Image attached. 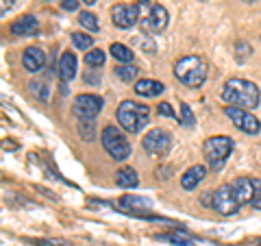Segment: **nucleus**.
Returning <instances> with one entry per match:
<instances>
[{"mask_svg":"<svg viewBox=\"0 0 261 246\" xmlns=\"http://www.w3.org/2000/svg\"><path fill=\"white\" fill-rule=\"evenodd\" d=\"M259 98H261L259 87L252 81L240 79V77L228 79L222 87V101L242 109H255L259 105Z\"/></svg>","mask_w":261,"mask_h":246,"instance_id":"obj_1","label":"nucleus"},{"mask_svg":"<svg viewBox=\"0 0 261 246\" xmlns=\"http://www.w3.org/2000/svg\"><path fill=\"white\" fill-rule=\"evenodd\" d=\"M174 77L185 87H200L207 79V63L198 55H185L174 63Z\"/></svg>","mask_w":261,"mask_h":246,"instance_id":"obj_2","label":"nucleus"},{"mask_svg":"<svg viewBox=\"0 0 261 246\" xmlns=\"http://www.w3.org/2000/svg\"><path fill=\"white\" fill-rule=\"evenodd\" d=\"M116 118L126 133H140V131L148 125L150 109H148V105H142L135 101H124L118 105Z\"/></svg>","mask_w":261,"mask_h":246,"instance_id":"obj_3","label":"nucleus"},{"mask_svg":"<svg viewBox=\"0 0 261 246\" xmlns=\"http://www.w3.org/2000/svg\"><path fill=\"white\" fill-rule=\"evenodd\" d=\"M235 149V142L228 135H214L205 139L202 144V155H205V161L211 170H222L226 159L231 157V153Z\"/></svg>","mask_w":261,"mask_h":246,"instance_id":"obj_4","label":"nucleus"},{"mask_svg":"<svg viewBox=\"0 0 261 246\" xmlns=\"http://www.w3.org/2000/svg\"><path fill=\"white\" fill-rule=\"evenodd\" d=\"M100 142H102V149L116 161H124L130 157V142L118 127H113V125L105 127L100 133Z\"/></svg>","mask_w":261,"mask_h":246,"instance_id":"obj_5","label":"nucleus"},{"mask_svg":"<svg viewBox=\"0 0 261 246\" xmlns=\"http://www.w3.org/2000/svg\"><path fill=\"white\" fill-rule=\"evenodd\" d=\"M240 199H238V192L231 183H224L220 185L218 190H214V201H211V209H216L220 216H233L238 214L240 209Z\"/></svg>","mask_w":261,"mask_h":246,"instance_id":"obj_6","label":"nucleus"},{"mask_svg":"<svg viewBox=\"0 0 261 246\" xmlns=\"http://www.w3.org/2000/svg\"><path fill=\"white\" fill-rule=\"evenodd\" d=\"M105 101L96 94H79L72 103V113L79 120H96V116L102 111Z\"/></svg>","mask_w":261,"mask_h":246,"instance_id":"obj_7","label":"nucleus"},{"mask_svg":"<svg viewBox=\"0 0 261 246\" xmlns=\"http://www.w3.org/2000/svg\"><path fill=\"white\" fill-rule=\"evenodd\" d=\"M142 146H144L146 153L152 155V157H163V155H168L170 146H172V137H170V133L163 129H150L148 133L144 135Z\"/></svg>","mask_w":261,"mask_h":246,"instance_id":"obj_8","label":"nucleus"},{"mask_svg":"<svg viewBox=\"0 0 261 246\" xmlns=\"http://www.w3.org/2000/svg\"><path fill=\"white\" fill-rule=\"evenodd\" d=\"M224 113H226V118L231 120L235 127H238L240 131H244V133L257 135L259 131H261V122H259L255 116H252V113H248V109L235 107V105H226Z\"/></svg>","mask_w":261,"mask_h":246,"instance_id":"obj_9","label":"nucleus"},{"mask_svg":"<svg viewBox=\"0 0 261 246\" xmlns=\"http://www.w3.org/2000/svg\"><path fill=\"white\" fill-rule=\"evenodd\" d=\"M111 22L116 24L118 29H122V31L133 29L135 24L140 22V5H124V3L113 5V9H111Z\"/></svg>","mask_w":261,"mask_h":246,"instance_id":"obj_10","label":"nucleus"},{"mask_svg":"<svg viewBox=\"0 0 261 246\" xmlns=\"http://www.w3.org/2000/svg\"><path fill=\"white\" fill-rule=\"evenodd\" d=\"M140 27L144 31V35H148V33H163V31H166V27H168V11H166V7L152 5L150 11L140 20Z\"/></svg>","mask_w":261,"mask_h":246,"instance_id":"obj_11","label":"nucleus"},{"mask_svg":"<svg viewBox=\"0 0 261 246\" xmlns=\"http://www.w3.org/2000/svg\"><path fill=\"white\" fill-rule=\"evenodd\" d=\"M37 31H39V22L35 15H22V18L11 22V35L15 37H31L37 35Z\"/></svg>","mask_w":261,"mask_h":246,"instance_id":"obj_12","label":"nucleus"},{"mask_svg":"<svg viewBox=\"0 0 261 246\" xmlns=\"http://www.w3.org/2000/svg\"><path fill=\"white\" fill-rule=\"evenodd\" d=\"M22 65L27 72H39L46 65V53L37 46H31L22 53Z\"/></svg>","mask_w":261,"mask_h":246,"instance_id":"obj_13","label":"nucleus"},{"mask_svg":"<svg viewBox=\"0 0 261 246\" xmlns=\"http://www.w3.org/2000/svg\"><path fill=\"white\" fill-rule=\"evenodd\" d=\"M205 175H207V166H200V163L187 168L183 172V177H181V187H183V190H187V192L196 190V187L200 185L202 179H205Z\"/></svg>","mask_w":261,"mask_h":246,"instance_id":"obj_14","label":"nucleus"},{"mask_svg":"<svg viewBox=\"0 0 261 246\" xmlns=\"http://www.w3.org/2000/svg\"><path fill=\"white\" fill-rule=\"evenodd\" d=\"M133 89H135V94H137V96L152 98V96L163 94V89H166V85H163L161 81H154V79H140V81H135Z\"/></svg>","mask_w":261,"mask_h":246,"instance_id":"obj_15","label":"nucleus"},{"mask_svg":"<svg viewBox=\"0 0 261 246\" xmlns=\"http://www.w3.org/2000/svg\"><path fill=\"white\" fill-rule=\"evenodd\" d=\"M57 72H59L61 81H72L76 77V57L74 53H63L57 63Z\"/></svg>","mask_w":261,"mask_h":246,"instance_id":"obj_16","label":"nucleus"},{"mask_svg":"<svg viewBox=\"0 0 261 246\" xmlns=\"http://www.w3.org/2000/svg\"><path fill=\"white\" fill-rule=\"evenodd\" d=\"M120 205L124 209H130L133 214H140V211H146L152 207L150 199H144V196H135V194H124L120 199Z\"/></svg>","mask_w":261,"mask_h":246,"instance_id":"obj_17","label":"nucleus"},{"mask_svg":"<svg viewBox=\"0 0 261 246\" xmlns=\"http://www.w3.org/2000/svg\"><path fill=\"white\" fill-rule=\"evenodd\" d=\"M116 185L124 187V190H133V187L140 185V177H137V172L130 166H124L116 172Z\"/></svg>","mask_w":261,"mask_h":246,"instance_id":"obj_18","label":"nucleus"},{"mask_svg":"<svg viewBox=\"0 0 261 246\" xmlns=\"http://www.w3.org/2000/svg\"><path fill=\"white\" fill-rule=\"evenodd\" d=\"M235 192H238V199L240 203H252V199H255V187H252V179L248 177H240V179H235Z\"/></svg>","mask_w":261,"mask_h":246,"instance_id":"obj_19","label":"nucleus"},{"mask_svg":"<svg viewBox=\"0 0 261 246\" xmlns=\"http://www.w3.org/2000/svg\"><path fill=\"white\" fill-rule=\"evenodd\" d=\"M109 53L113 55V59H118L120 63H130V61H133V51H130L128 46H124V44L113 42L109 46Z\"/></svg>","mask_w":261,"mask_h":246,"instance_id":"obj_20","label":"nucleus"},{"mask_svg":"<svg viewBox=\"0 0 261 246\" xmlns=\"http://www.w3.org/2000/svg\"><path fill=\"white\" fill-rule=\"evenodd\" d=\"M137 70L133 63H122V65H118L116 68V77L120 79V81H124V83H130V81H135L137 79Z\"/></svg>","mask_w":261,"mask_h":246,"instance_id":"obj_21","label":"nucleus"},{"mask_svg":"<svg viewBox=\"0 0 261 246\" xmlns=\"http://www.w3.org/2000/svg\"><path fill=\"white\" fill-rule=\"evenodd\" d=\"M157 240L172 242L174 246H194V242H192L187 235H183L181 231H172V233H163V235H157Z\"/></svg>","mask_w":261,"mask_h":246,"instance_id":"obj_22","label":"nucleus"},{"mask_svg":"<svg viewBox=\"0 0 261 246\" xmlns=\"http://www.w3.org/2000/svg\"><path fill=\"white\" fill-rule=\"evenodd\" d=\"M105 61H107V55H105L100 48H94V51H89L85 55V63L89 65V68H102Z\"/></svg>","mask_w":261,"mask_h":246,"instance_id":"obj_23","label":"nucleus"},{"mask_svg":"<svg viewBox=\"0 0 261 246\" xmlns=\"http://www.w3.org/2000/svg\"><path fill=\"white\" fill-rule=\"evenodd\" d=\"M79 135L85 139V142H92L96 137V122L94 120H81L79 122Z\"/></svg>","mask_w":261,"mask_h":246,"instance_id":"obj_24","label":"nucleus"},{"mask_svg":"<svg viewBox=\"0 0 261 246\" xmlns=\"http://www.w3.org/2000/svg\"><path fill=\"white\" fill-rule=\"evenodd\" d=\"M72 44H74L79 51H89L94 44V37L85 35V33H72Z\"/></svg>","mask_w":261,"mask_h":246,"instance_id":"obj_25","label":"nucleus"},{"mask_svg":"<svg viewBox=\"0 0 261 246\" xmlns=\"http://www.w3.org/2000/svg\"><path fill=\"white\" fill-rule=\"evenodd\" d=\"M79 22L83 24L87 31H98V27H100V24H98V18L92 11H81L79 13Z\"/></svg>","mask_w":261,"mask_h":246,"instance_id":"obj_26","label":"nucleus"},{"mask_svg":"<svg viewBox=\"0 0 261 246\" xmlns=\"http://www.w3.org/2000/svg\"><path fill=\"white\" fill-rule=\"evenodd\" d=\"M31 92H33V96H35L39 103L48 101V85L44 83V81H33V83H31Z\"/></svg>","mask_w":261,"mask_h":246,"instance_id":"obj_27","label":"nucleus"},{"mask_svg":"<svg viewBox=\"0 0 261 246\" xmlns=\"http://www.w3.org/2000/svg\"><path fill=\"white\" fill-rule=\"evenodd\" d=\"M181 125L183 127H194L196 125V118H194V111H192V107L187 103H183L181 105Z\"/></svg>","mask_w":261,"mask_h":246,"instance_id":"obj_28","label":"nucleus"},{"mask_svg":"<svg viewBox=\"0 0 261 246\" xmlns=\"http://www.w3.org/2000/svg\"><path fill=\"white\" fill-rule=\"evenodd\" d=\"M235 55H238V59L244 61L250 55V46L246 42H238V44H235Z\"/></svg>","mask_w":261,"mask_h":246,"instance_id":"obj_29","label":"nucleus"},{"mask_svg":"<svg viewBox=\"0 0 261 246\" xmlns=\"http://www.w3.org/2000/svg\"><path fill=\"white\" fill-rule=\"evenodd\" d=\"M157 111H159V116H166V118H174V111H172V107H170V103H159Z\"/></svg>","mask_w":261,"mask_h":246,"instance_id":"obj_30","label":"nucleus"},{"mask_svg":"<svg viewBox=\"0 0 261 246\" xmlns=\"http://www.w3.org/2000/svg\"><path fill=\"white\" fill-rule=\"evenodd\" d=\"M79 3H81V0H61V9H65V11H76L79 9Z\"/></svg>","mask_w":261,"mask_h":246,"instance_id":"obj_31","label":"nucleus"},{"mask_svg":"<svg viewBox=\"0 0 261 246\" xmlns=\"http://www.w3.org/2000/svg\"><path fill=\"white\" fill-rule=\"evenodd\" d=\"M252 187H255V199H261V179H252Z\"/></svg>","mask_w":261,"mask_h":246,"instance_id":"obj_32","label":"nucleus"},{"mask_svg":"<svg viewBox=\"0 0 261 246\" xmlns=\"http://www.w3.org/2000/svg\"><path fill=\"white\" fill-rule=\"evenodd\" d=\"M85 81H87V83H98V81H100V77H98V75H96V77L87 75V77H85Z\"/></svg>","mask_w":261,"mask_h":246,"instance_id":"obj_33","label":"nucleus"},{"mask_svg":"<svg viewBox=\"0 0 261 246\" xmlns=\"http://www.w3.org/2000/svg\"><path fill=\"white\" fill-rule=\"evenodd\" d=\"M13 5V0H3V15L7 13V7H11Z\"/></svg>","mask_w":261,"mask_h":246,"instance_id":"obj_34","label":"nucleus"},{"mask_svg":"<svg viewBox=\"0 0 261 246\" xmlns=\"http://www.w3.org/2000/svg\"><path fill=\"white\" fill-rule=\"evenodd\" d=\"M252 207H255V209H261V199H252Z\"/></svg>","mask_w":261,"mask_h":246,"instance_id":"obj_35","label":"nucleus"},{"mask_svg":"<svg viewBox=\"0 0 261 246\" xmlns=\"http://www.w3.org/2000/svg\"><path fill=\"white\" fill-rule=\"evenodd\" d=\"M81 3H85V5H96V0H81Z\"/></svg>","mask_w":261,"mask_h":246,"instance_id":"obj_36","label":"nucleus"},{"mask_svg":"<svg viewBox=\"0 0 261 246\" xmlns=\"http://www.w3.org/2000/svg\"><path fill=\"white\" fill-rule=\"evenodd\" d=\"M244 3H257V0H244Z\"/></svg>","mask_w":261,"mask_h":246,"instance_id":"obj_37","label":"nucleus"}]
</instances>
